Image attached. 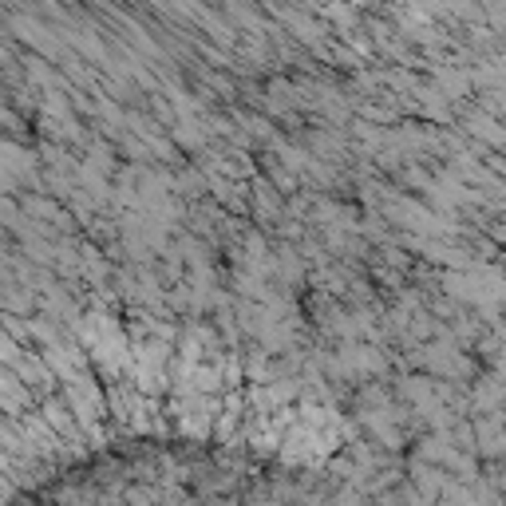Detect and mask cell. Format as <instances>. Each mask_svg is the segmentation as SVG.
<instances>
[]
</instances>
